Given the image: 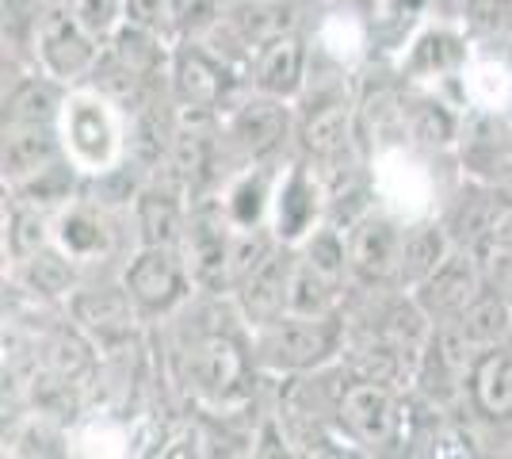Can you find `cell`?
<instances>
[{"instance_id":"cell-1","label":"cell","mask_w":512,"mask_h":459,"mask_svg":"<svg viewBox=\"0 0 512 459\" xmlns=\"http://www.w3.org/2000/svg\"><path fill=\"white\" fill-rule=\"evenodd\" d=\"M180 383L199 406L214 414L241 410L253 402L256 383L264 379L253 352V329L241 318L237 303L226 318H207L184 329V341L176 349Z\"/></svg>"},{"instance_id":"cell-2","label":"cell","mask_w":512,"mask_h":459,"mask_svg":"<svg viewBox=\"0 0 512 459\" xmlns=\"http://www.w3.org/2000/svg\"><path fill=\"white\" fill-rule=\"evenodd\" d=\"M348 345V318L337 314H283L268 326L253 329V352L260 372L272 379L310 375L337 364Z\"/></svg>"},{"instance_id":"cell-3","label":"cell","mask_w":512,"mask_h":459,"mask_svg":"<svg viewBox=\"0 0 512 459\" xmlns=\"http://www.w3.org/2000/svg\"><path fill=\"white\" fill-rule=\"evenodd\" d=\"M337 437L360 456H398L409 444V391L348 379L333 410Z\"/></svg>"},{"instance_id":"cell-4","label":"cell","mask_w":512,"mask_h":459,"mask_svg":"<svg viewBox=\"0 0 512 459\" xmlns=\"http://www.w3.org/2000/svg\"><path fill=\"white\" fill-rule=\"evenodd\" d=\"M58 131H62L65 157L85 176H100L115 169L119 161H127L130 115L92 85L69 88Z\"/></svg>"},{"instance_id":"cell-5","label":"cell","mask_w":512,"mask_h":459,"mask_svg":"<svg viewBox=\"0 0 512 459\" xmlns=\"http://www.w3.org/2000/svg\"><path fill=\"white\" fill-rule=\"evenodd\" d=\"M54 245L81 264L88 280V276H119L123 261L138 249V238L130 215L111 211L100 199L81 192L54 215Z\"/></svg>"},{"instance_id":"cell-6","label":"cell","mask_w":512,"mask_h":459,"mask_svg":"<svg viewBox=\"0 0 512 459\" xmlns=\"http://www.w3.org/2000/svg\"><path fill=\"white\" fill-rule=\"evenodd\" d=\"M470 58H474V35L463 27V20L428 16L417 23L402 54L394 58V69L406 85L436 88V92L451 96L463 111H470L467 88H463Z\"/></svg>"},{"instance_id":"cell-7","label":"cell","mask_w":512,"mask_h":459,"mask_svg":"<svg viewBox=\"0 0 512 459\" xmlns=\"http://www.w3.org/2000/svg\"><path fill=\"white\" fill-rule=\"evenodd\" d=\"M249 92L245 69L226 62L211 43L203 39H180L172 43L169 62V96L176 111L192 115H226L237 100Z\"/></svg>"},{"instance_id":"cell-8","label":"cell","mask_w":512,"mask_h":459,"mask_svg":"<svg viewBox=\"0 0 512 459\" xmlns=\"http://www.w3.org/2000/svg\"><path fill=\"white\" fill-rule=\"evenodd\" d=\"M119 280L146 326L172 322L199 295L192 261L176 245H138L119 268Z\"/></svg>"},{"instance_id":"cell-9","label":"cell","mask_w":512,"mask_h":459,"mask_svg":"<svg viewBox=\"0 0 512 459\" xmlns=\"http://www.w3.org/2000/svg\"><path fill=\"white\" fill-rule=\"evenodd\" d=\"M218 134L237 169L256 161H287L295 153V104L249 88L218 119Z\"/></svg>"},{"instance_id":"cell-10","label":"cell","mask_w":512,"mask_h":459,"mask_svg":"<svg viewBox=\"0 0 512 459\" xmlns=\"http://www.w3.org/2000/svg\"><path fill=\"white\" fill-rule=\"evenodd\" d=\"M100 50H104V43L77 20L73 4H43L39 8L31 54H35V66L43 73L58 77L69 88L85 85L88 73L100 62Z\"/></svg>"},{"instance_id":"cell-11","label":"cell","mask_w":512,"mask_h":459,"mask_svg":"<svg viewBox=\"0 0 512 459\" xmlns=\"http://www.w3.org/2000/svg\"><path fill=\"white\" fill-rule=\"evenodd\" d=\"M329 222V184L314 161H306L302 153H291L279 165L276 196H272V219L268 230L283 245H295L310 238L318 226Z\"/></svg>"},{"instance_id":"cell-12","label":"cell","mask_w":512,"mask_h":459,"mask_svg":"<svg viewBox=\"0 0 512 459\" xmlns=\"http://www.w3.org/2000/svg\"><path fill=\"white\" fill-rule=\"evenodd\" d=\"M478 356H482V345L463 329L459 318L455 322H436L428 333L425 349H421V360H417L413 391L428 402H436V406L455 410L463 402L470 368L478 364Z\"/></svg>"},{"instance_id":"cell-13","label":"cell","mask_w":512,"mask_h":459,"mask_svg":"<svg viewBox=\"0 0 512 459\" xmlns=\"http://www.w3.org/2000/svg\"><path fill=\"white\" fill-rule=\"evenodd\" d=\"M402 230L406 219L390 207H371L367 215L344 230L348 238V280L360 291L375 287H398V253H402Z\"/></svg>"},{"instance_id":"cell-14","label":"cell","mask_w":512,"mask_h":459,"mask_svg":"<svg viewBox=\"0 0 512 459\" xmlns=\"http://www.w3.org/2000/svg\"><path fill=\"white\" fill-rule=\"evenodd\" d=\"M455 414L467 417L470 429H478L486 440H512V341L482 349L478 364L470 368L463 402Z\"/></svg>"},{"instance_id":"cell-15","label":"cell","mask_w":512,"mask_h":459,"mask_svg":"<svg viewBox=\"0 0 512 459\" xmlns=\"http://www.w3.org/2000/svg\"><path fill=\"white\" fill-rule=\"evenodd\" d=\"M505 215V203L493 192L490 180L478 176H459L451 184V192L444 196L436 219L444 222L448 238L455 249H470L478 257H486L497 238V222Z\"/></svg>"},{"instance_id":"cell-16","label":"cell","mask_w":512,"mask_h":459,"mask_svg":"<svg viewBox=\"0 0 512 459\" xmlns=\"http://www.w3.org/2000/svg\"><path fill=\"white\" fill-rule=\"evenodd\" d=\"M463 123H467V111L451 96L421 85L402 88V127L413 150L432 153V157H455Z\"/></svg>"},{"instance_id":"cell-17","label":"cell","mask_w":512,"mask_h":459,"mask_svg":"<svg viewBox=\"0 0 512 459\" xmlns=\"http://www.w3.org/2000/svg\"><path fill=\"white\" fill-rule=\"evenodd\" d=\"M310 66H314V46L306 31H287V35H272L253 50L245 77L253 92L264 96H279V100H299L306 81H310Z\"/></svg>"},{"instance_id":"cell-18","label":"cell","mask_w":512,"mask_h":459,"mask_svg":"<svg viewBox=\"0 0 512 459\" xmlns=\"http://www.w3.org/2000/svg\"><path fill=\"white\" fill-rule=\"evenodd\" d=\"M130 226L138 245H176L184 249L192 226V199L169 176H150L130 207Z\"/></svg>"},{"instance_id":"cell-19","label":"cell","mask_w":512,"mask_h":459,"mask_svg":"<svg viewBox=\"0 0 512 459\" xmlns=\"http://www.w3.org/2000/svg\"><path fill=\"white\" fill-rule=\"evenodd\" d=\"M482 287H486V264H482V257L470 253V249H451L448 261L413 291V299L421 303V310L432 322H455L482 295Z\"/></svg>"},{"instance_id":"cell-20","label":"cell","mask_w":512,"mask_h":459,"mask_svg":"<svg viewBox=\"0 0 512 459\" xmlns=\"http://www.w3.org/2000/svg\"><path fill=\"white\" fill-rule=\"evenodd\" d=\"M291 272H295V245H283L256 264L253 272L234 287V303L249 329H260L287 314L291 303Z\"/></svg>"},{"instance_id":"cell-21","label":"cell","mask_w":512,"mask_h":459,"mask_svg":"<svg viewBox=\"0 0 512 459\" xmlns=\"http://www.w3.org/2000/svg\"><path fill=\"white\" fill-rule=\"evenodd\" d=\"M455 161H459V173L463 176L493 180L512 161V115L470 108Z\"/></svg>"},{"instance_id":"cell-22","label":"cell","mask_w":512,"mask_h":459,"mask_svg":"<svg viewBox=\"0 0 512 459\" xmlns=\"http://www.w3.org/2000/svg\"><path fill=\"white\" fill-rule=\"evenodd\" d=\"M81 284H85L81 264L73 261L65 249H58V245H46L39 253H31V257L12 264V287L20 291L23 299H31V303L65 306L77 295Z\"/></svg>"},{"instance_id":"cell-23","label":"cell","mask_w":512,"mask_h":459,"mask_svg":"<svg viewBox=\"0 0 512 459\" xmlns=\"http://www.w3.org/2000/svg\"><path fill=\"white\" fill-rule=\"evenodd\" d=\"M279 165H283V161H256V165L237 169V173L222 184L218 203H222V215L230 219L234 230H260V226H268Z\"/></svg>"},{"instance_id":"cell-24","label":"cell","mask_w":512,"mask_h":459,"mask_svg":"<svg viewBox=\"0 0 512 459\" xmlns=\"http://www.w3.org/2000/svg\"><path fill=\"white\" fill-rule=\"evenodd\" d=\"M62 157L65 146L58 123H4V146H0L4 188L31 180L35 173L50 169Z\"/></svg>"},{"instance_id":"cell-25","label":"cell","mask_w":512,"mask_h":459,"mask_svg":"<svg viewBox=\"0 0 512 459\" xmlns=\"http://www.w3.org/2000/svg\"><path fill=\"white\" fill-rule=\"evenodd\" d=\"M69 85L43 73L39 66L12 73L4 85V123H58Z\"/></svg>"},{"instance_id":"cell-26","label":"cell","mask_w":512,"mask_h":459,"mask_svg":"<svg viewBox=\"0 0 512 459\" xmlns=\"http://www.w3.org/2000/svg\"><path fill=\"white\" fill-rule=\"evenodd\" d=\"M455 249L444 230V222L436 215L425 219H406L402 230V253H398V287L402 291H417L428 276L448 261V253Z\"/></svg>"},{"instance_id":"cell-27","label":"cell","mask_w":512,"mask_h":459,"mask_svg":"<svg viewBox=\"0 0 512 459\" xmlns=\"http://www.w3.org/2000/svg\"><path fill=\"white\" fill-rule=\"evenodd\" d=\"M46 245H54V211H46L39 203H27L20 196H8L4 211V253L16 264L31 253H39Z\"/></svg>"},{"instance_id":"cell-28","label":"cell","mask_w":512,"mask_h":459,"mask_svg":"<svg viewBox=\"0 0 512 459\" xmlns=\"http://www.w3.org/2000/svg\"><path fill=\"white\" fill-rule=\"evenodd\" d=\"M352 287L344 280H333L329 272H321L314 264L299 257L295 249V272H291V303L287 310L291 314H337L344 310V299H348Z\"/></svg>"},{"instance_id":"cell-29","label":"cell","mask_w":512,"mask_h":459,"mask_svg":"<svg viewBox=\"0 0 512 459\" xmlns=\"http://www.w3.org/2000/svg\"><path fill=\"white\" fill-rule=\"evenodd\" d=\"M463 329L482 345V349H493V345H509L512 341V303L497 291V287H482V295L463 310Z\"/></svg>"},{"instance_id":"cell-30","label":"cell","mask_w":512,"mask_h":459,"mask_svg":"<svg viewBox=\"0 0 512 459\" xmlns=\"http://www.w3.org/2000/svg\"><path fill=\"white\" fill-rule=\"evenodd\" d=\"M459 20L474 39H512V0H463Z\"/></svg>"},{"instance_id":"cell-31","label":"cell","mask_w":512,"mask_h":459,"mask_svg":"<svg viewBox=\"0 0 512 459\" xmlns=\"http://www.w3.org/2000/svg\"><path fill=\"white\" fill-rule=\"evenodd\" d=\"M73 12L100 43H107L127 20V0H73Z\"/></svg>"},{"instance_id":"cell-32","label":"cell","mask_w":512,"mask_h":459,"mask_svg":"<svg viewBox=\"0 0 512 459\" xmlns=\"http://www.w3.org/2000/svg\"><path fill=\"white\" fill-rule=\"evenodd\" d=\"M482 264H486V284L497 287V291L512 303V249L493 245L490 253L482 257Z\"/></svg>"},{"instance_id":"cell-33","label":"cell","mask_w":512,"mask_h":459,"mask_svg":"<svg viewBox=\"0 0 512 459\" xmlns=\"http://www.w3.org/2000/svg\"><path fill=\"white\" fill-rule=\"evenodd\" d=\"M490 184H493V192L501 196V203H505V207H512V161L505 165V169H501V173L493 176Z\"/></svg>"},{"instance_id":"cell-34","label":"cell","mask_w":512,"mask_h":459,"mask_svg":"<svg viewBox=\"0 0 512 459\" xmlns=\"http://www.w3.org/2000/svg\"><path fill=\"white\" fill-rule=\"evenodd\" d=\"M493 245H501V249H512V207H505V215L497 222V238Z\"/></svg>"},{"instance_id":"cell-35","label":"cell","mask_w":512,"mask_h":459,"mask_svg":"<svg viewBox=\"0 0 512 459\" xmlns=\"http://www.w3.org/2000/svg\"><path fill=\"white\" fill-rule=\"evenodd\" d=\"M398 4H406L409 12H417V16H425V12H432V0H398Z\"/></svg>"},{"instance_id":"cell-36","label":"cell","mask_w":512,"mask_h":459,"mask_svg":"<svg viewBox=\"0 0 512 459\" xmlns=\"http://www.w3.org/2000/svg\"><path fill=\"white\" fill-rule=\"evenodd\" d=\"M43 4H73V0H43Z\"/></svg>"}]
</instances>
